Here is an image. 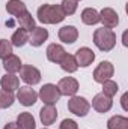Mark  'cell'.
I'll return each mask as SVG.
<instances>
[{"instance_id":"1","label":"cell","mask_w":128,"mask_h":129,"mask_svg":"<svg viewBox=\"0 0 128 129\" xmlns=\"http://www.w3.org/2000/svg\"><path fill=\"white\" fill-rule=\"evenodd\" d=\"M60 5H42L38 9V20L44 24H57L65 20Z\"/></svg>"},{"instance_id":"2","label":"cell","mask_w":128,"mask_h":129,"mask_svg":"<svg viewBox=\"0 0 128 129\" xmlns=\"http://www.w3.org/2000/svg\"><path fill=\"white\" fill-rule=\"evenodd\" d=\"M94 44L104 53L112 51L116 45V33L112 29H105V27L96 29L94 32Z\"/></svg>"},{"instance_id":"3","label":"cell","mask_w":128,"mask_h":129,"mask_svg":"<svg viewBox=\"0 0 128 129\" xmlns=\"http://www.w3.org/2000/svg\"><path fill=\"white\" fill-rule=\"evenodd\" d=\"M68 110L72 114L78 116V117H84L89 113V110H91V104H89V101L86 98L75 96L74 95V96H71V99L68 101Z\"/></svg>"},{"instance_id":"4","label":"cell","mask_w":128,"mask_h":129,"mask_svg":"<svg viewBox=\"0 0 128 129\" xmlns=\"http://www.w3.org/2000/svg\"><path fill=\"white\" fill-rule=\"evenodd\" d=\"M60 92L54 84H44L39 90V98L45 105H54L60 99Z\"/></svg>"},{"instance_id":"5","label":"cell","mask_w":128,"mask_h":129,"mask_svg":"<svg viewBox=\"0 0 128 129\" xmlns=\"http://www.w3.org/2000/svg\"><path fill=\"white\" fill-rule=\"evenodd\" d=\"M20 77L29 86H35V84H38L41 81V72H39V69L32 66V64H23L21 69H20Z\"/></svg>"},{"instance_id":"6","label":"cell","mask_w":128,"mask_h":129,"mask_svg":"<svg viewBox=\"0 0 128 129\" xmlns=\"http://www.w3.org/2000/svg\"><path fill=\"white\" fill-rule=\"evenodd\" d=\"M113 72H115L113 64L110 63L109 60H104V62H101L95 68V71H94V80H95L96 83L102 84L104 81H107V80H110L113 77Z\"/></svg>"},{"instance_id":"7","label":"cell","mask_w":128,"mask_h":129,"mask_svg":"<svg viewBox=\"0 0 128 129\" xmlns=\"http://www.w3.org/2000/svg\"><path fill=\"white\" fill-rule=\"evenodd\" d=\"M99 21L102 23V26L105 29H113L119 24V15L115 9L112 8H104L99 12Z\"/></svg>"},{"instance_id":"8","label":"cell","mask_w":128,"mask_h":129,"mask_svg":"<svg viewBox=\"0 0 128 129\" xmlns=\"http://www.w3.org/2000/svg\"><path fill=\"white\" fill-rule=\"evenodd\" d=\"M57 89L60 92V95L65 96H74L77 92H78V81L72 77H65L59 81L57 84Z\"/></svg>"},{"instance_id":"9","label":"cell","mask_w":128,"mask_h":129,"mask_svg":"<svg viewBox=\"0 0 128 129\" xmlns=\"http://www.w3.org/2000/svg\"><path fill=\"white\" fill-rule=\"evenodd\" d=\"M17 99L20 101L21 105H24V107H32V105H35V102L38 101V93H36L33 89H30L29 86H24V87H20V89H18Z\"/></svg>"},{"instance_id":"10","label":"cell","mask_w":128,"mask_h":129,"mask_svg":"<svg viewBox=\"0 0 128 129\" xmlns=\"http://www.w3.org/2000/svg\"><path fill=\"white\" fill-rule=\"evenodd\" d=\"M75 60H77V64L81 66V68H88L89 64H92V62L95 60V53L88 48V47H81L75 51Z\"/></svg>"},{"instance_id":"11","label":"cell","mask_w":128,"mask_h":129,"mask_svg":"<svg viewBox=\"0 0 128 129\" xmlns=\"http://www.w3.org/2000/svg\"><path fill=\"white\" fill-rule=\"evenodd\" d=\"M39 119L42 122V125L45 126H50L56 122L57 119V110L54 105H44L39 111Z\"/></svg>"},{"instance_id":"12","label":"cell","mask_w":128,"mask_h":129,"mask_svg":"<svg viewBox=\"0 0 128 129\" xmlns=\"http://www.w3.org/2000/svg\"><path fill=\"white\" fill-rule=\"evenodd\" d=\"M112 105H113V101H112V98L105 96L104 93H98L95 95V98L92 99V107L95 108L98 113H107L110 108H112Z\"/></svg>"},{"instance_id":"13","label":"cell","mask_w":128,"mask_h":129,"mask_svg":"<svg viewBox=\"0 0 128 129\" xmlns=\"http://www.w3.org/2000/svg\"><path fill=\"white\" fill-rule=\"evenodd\" d=\"M65 54H66V51L59 44H50L47 47V59L53 63H60V60L63 59Z\"/></svg>"},{"instance_id":"14","label":"cell","mask_w":128,"mask_h":129,"mask_svg":"<svg viewBox=\"0 0 128 129\" xmlns=\"http://www.w3.org/2000/svg\"><path fill=\"white\" fill-rule=\"evenodd\" d=\"M78 38V30L74 26H63L59 29V39L63 44H74Z\"/></svg>"},{"instance_id":"15","label":"cell","mask_w":128,"mask_h":129,"mask_svg":"<svg viewBox=\"0 0 128 129\" xmlns=\"http://www.w3.org/2000/svg\"><path fill=\"white\" fill-rule=\"evenodd\" d=\"M48 38V32L44 27H35L29 36V42L32 44V47H41Z\"/></svg>"},{"instance_id":"16","label":"cell","mask_w":128,"mask_h":129,"mask_svg":"<svg viewBox=\"0 0 128 129\" xmlns=\"http://www.w3.org/2000/svg\"><path fill=\"white\" fill-rule=\"evenodd\" d=\"M0 86H2L3 90L14 92L17 89H20V80H18V77H15V74H6V75L2 77Z\"/></svg>"},{"instance_id":"17","label":"cell","mask_w":128,"mask_h":129,"mask_svg":"<svg viewBox=\"0 0 128 129\" xmlns=\"http://www.w3.org/2000/svg\"><path fill=\"white\" fill-rule=\"evenodd\" d=\"M21 66H23V64H21V60H20L18 56L11 54V56H8L6 59H3V68H5V71H6L8 74L20 72Z\"/></svg>"},{"instance_id":"18","label":"cell","mask_w":128,"mask_h":129,"mask_svg":"<svg viewBox=\"0 0 128 129\" xmlns=\"http://www.w3.org/2000/svg\"><path fill=\"white\" fill-rule=\"evenodd\" d=\"M81 21L88 26H94L96 23H99V12L94 8H86L81 12Z\"/></svg>"},{"instance_id":"19","label":"cell","mask_w":128,"mask_h":129,"mask_svg":"<svg viewBox=\"0 0 128 129\" xmlns=\"http://www.w3.org/2000/svg\"><path fill=\"white\" fill-rule=\"evenodd\" d=\"M17 125L21 129H35L36 128V123H35V119L30 113H20L18 117H17Z\"/></svg>"},{"instance_id":"20","label":"cell","mask_w":128,"mask_h":129,"mask_svg":"<svg viewBox=\"0 0 128 129\" xmlns=\"http://www.w3.org/2000/svg\"><path fill=\"white\" fill-rule=\"evenodd\" d=\"M6 11H8V14H11L14 17H18L23 12H26L27 9H26V5L21 0H9L6 3Z\"/></svg>"},{"instance_id":"21","label":"cell","mask_w":128,"mask_h":129,"mask_svg":"<svg viewBox=\"0 0 128 129\" xmlns=\"http://www.w3.org/2000/svg\"><path fill=\"white\" fill-rule=\"evenodd\" d=\"M17 21H18L20 27L24 29V30H27V32H32L33 29H35V18L32 17V14H29L27 11L23 12L21 15H18Z\"/></svg>"},{"instance_id":"22","label":"cell","mask_w":128,"mask_h":129,"mask_svg":"<svg viewBox=\"0 0 128 129\" xmlns=\"http://www.w3.org/2000/svg\"><path fill=\"white\" fill-rule=\"evenodd\" d=\"M26 42H29V32L27 30H24V29H18V30H15L14 35H12V38H11V44H12V47H23Z\"/></svg>"},{"instance_id":"23","label":"cell","mask_w":128,"mask_h":129,"mask_svg":"<svg viewBox=\"0 0 128 129\" xmlns=\"http://www.w3.org/2000/svg\"><path fill=\"white\" fill-rule=\"evenodd\" d=\"M60 68L63 69L65 72H68V74H72V72H75L77 69H78V64H77V60H75V57L72 56V54H65L63 59L60 60Z\"/></svg>"},{"instance_id":"24","label":"cell","mask_w":128,"mask_h":129,"mask_svg":"<svg viewBox=\"0 0 128 129\" xmlns=\"http://www.w3.org/2000/svg\"><path fill=\"white\" fill-rule=\"evenodd\" d=\"M107 129H128V119L124 116H113L107 122Z\"/></svg>"},{"instance_id":"25","label":"cell","mask_w":128,"mask_h":129,"mask_svg":"<svg viewBox=\"0 0 128 129\" xmlns=\"http://www.w3.org/2000/svg\"><path fill=\"white\" fill-rule=\"evenodd\" d=\"M14 93L12 92H8V90H0V108H9L12 104H14Z\"/></svg>"},{"instance_id":"26","label":"cell","mask_w":128,"mask_h":129,"mask_svg":"<svg viewBox=\"0 0 128 129\" xmlns=\"http://www.w3.org/2000/svg\"><path fill=\"white\" fill-rule=\"evenodd\" d=\"M118 90H119V87H118V84H116L115 81L107 80V81L102 83V93H104L105 96L113 98L116 93H118Z\"/></svg>"},{"instance_id":"27","label":"cell","mask_w":128,"mask_h":129,"mask_svg":"<svg viewBox=\"0 0 128 129\" xmlns=\"http://www.w3.org/2000/svg\"><path fill=\"white\" fill-rule=\"evenodd\" d=\"M77 5H78V0H63L60 8L65 15H72L77 11Z\"/></svg>"},{"instance_id":"28","label":"cell","mask_w":128,"mask_h":129,"mask_svg":"<svg viewBox=\"0 0 128 129\" xmlns=\"http://www.w3.org/2000/svg\"><path fill=\"white\" fill-rule=\"evenodd\" d=\"M12 54V44L8 39H0V59H6Z\"/></svg>"},{"instance_id":"29","label":"cell","mask_w":128,"mask_h":129,"mask_svg":"<svg viewBox=\"0 0 128 129\" xmlns=\"http://www.w3.org/2000/svg\"><path fill=\"white\" fill-rule=\"evenodd\" d=\"M59 129H78V125L74 120H71V119H65L63 122L60 123Z\"/></svg>"},{"instance_id":"30","label":"cell","mask_w":128,"mask_h":129,"mask_svg":"<svg viewBox=\"0 0 128 129\" xmlns=\"http://www.w3.org/2000/svg\"><path fill=\"white\" fill-rule=\"evenodd\" d=\"M3 129H21L17 123H14V122H9V123H6L5 126H3Z\"/></svg>"},{"instance_id":"31","label":"cell","mask_w":128,"mask_h":129,"mask_svg":"<svg viewBox=\"0 0 128 129\" xmlns=\"http://www.w3.org/2000/svg\"><path fill=\"white\" fill-rule=\"evenodd\" d=\"M127 98H128V93H125V95L122 96V99H121V102H122V108H124V110H127Z\"/></svg>"},{"instance_id":"32","label":"cell","mask_w":128,"mask_h":129,"mask_svg":"<svg viewBox=\"0 0 128 129\" xmlns=\"http://www.w3.org/2000/svg\"><path fill=\"white\" fill-rule=\"evenodd\" d=\"M42 129H47V128H42Z\"/></svg>"}]
</instances>
